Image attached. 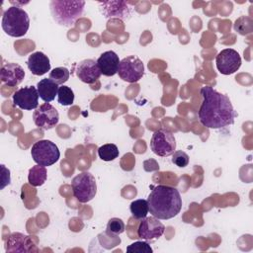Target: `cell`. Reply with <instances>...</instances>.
<instances>
[{"label": "cell", "mask_w": 253, "mask_h": 253, "mask_svg": "<svg viewBox=\"0 0 253 253\" xmlns=\"http://www.w3.org/2000/svg\"><path fill=\"white\" fill-rule=\"evenodd\" d=\"M58 88V85L49 78H43L37 84L39 96L45 103H49L54 100L57 95Z\"/></svg>", "instance_id": "cell-19"}, {"label": "cell", "mask_w": 253, "mask_h": 253, "mask_svg": "<svg viewBox=\"0 0 253 253\" xmlns=\"http://www.w3.org/2000/svg\"><path fill=\"white\" fill-rule=\"evenodd\" d=\"M118 73L122 80L128 83H135L142 78L144 65L136 55H129L120 61Z\"/></svg>", "instance_id": "cell-8"}, {"label": "cell", "mask_w": 253, "mask_h": 253, "mask_svg": "<svg viewBox=\"0 0 253 253\" xmlns=\"http://www.w3.org/2000/svg\"><path fill=\"white\" fill-rule=\"evenodd\" d=\"M27 65L29 70L37 76H42L50 70L49 58L42 51H36L30 54Z\"/></svg>", "instance_id": "cell-17"}, {"label": "cell", "mask_w": 253, "mask_h": 253, "mask_svg": "<svg viewBox=\"0 0 253 253\" xmlns=\"http://www.w3.org/2000/svg\"><path fill=\"white\" fill-rule=\"evenodd\" d=\"M31 245H33V241L30 236L14 232L7 238L6 252H29L31 251Z\"/></svg>", "instance_id": "cell-18"}, {"label": "cell", "mask_w": 253, "mask_h": 253, "mask_svg": "<svg viewBox=\"0 0 253 253\" xmlns=\"http://www.w3.org/2000/svg\"><path fill=\"white\" fill-rule=\"evenodd\" d=\"M99 11L106 19H120L122 21H127L133 8L129 2L126 1H103L98 2Z\"/></svg>", "instance_id": "cell-9"}, {"label": "cell", "mask_w": 253, "mask_h": 253, "mask_svg": "<svg viewBox=\"0 0 253 253\" xmlns=\"http://www.w3.org/2000/svg\"><path fill=\"white\" fill-rule=\"evenodd\" d=\"M57 101L60 105L70 106L74 102V93L72 89L68 86L62 85L58 88L57 92Z\"/></svg>", "instance_id": "cell-24"}, {"label": "cell", "mask_w": 253, "mask_h": 253, "mask_svg": "<svg viewBox=\"0 0 253 253\" xmlns=\"http://www.w3.org/2000/svg\"><path fill=\"white\" fill-rule=\"evenodd\" d=\"M73 196L80 203H88L95 198L97 184L95 177L90 172H81L76 175L71 182Z\"/></svg>", "instance_id": "cell-5"}, {"label": "cell", "mask_w": 253, "mask_h": 253, "mask_svg": "<svg viewBox=\"0 0 253 253\" xmlns=\"http://www.w3.org/2000/svg\"><path fill=\"white\" fill-rule=\"evenodd\" d=\"M172 163L181 168L186 167L189 164V155L182 150L174 151L172 156Z\"/></svg>", "instance_id": "cell-28"}, {"label": "cell", "mask_w": 253, "mask_h": 253, "mask_svg": "<svg viewBox=\"0 0 253 253\" xmlns=\"http://www.w3.org/2000/svg\"><path fill=\"white\" fill-rule=\"evenodd\" d=\"M150 148L158 156H170L176 149V140L174 134L165 128L155 130L150 140Z\"/></svg>", "instance_id": "cell-7"}, {"label": "cell", "mask_w": 253, "mask_h": 253, "mask_svg": "<svg viewBox=\"0 0 253 253\" xmlns=\"http://www.w3.org/2000/svg\"><path fill=\"white\" fill-rule=\"evenodd\" d=\"M69 74H70L69 70L66 67L60 66V67L53 68L49 72L48 78L51 79L57 85H61L63 83H65L69 79Z\"/></svg>", "instance_id": "cell-25"}, {"label": "cell", "mask_w": 253, "mask_h": 253, "mask_svg": "<svg viewBox=\"0 0 253 253\" xmlns=\"http://www.w3.org/2000/svg\"><path fill=\"white\" fill-rule=\"evenodd\" d=\"M85 1H66V0H52L49 3L51 17L56 24L62 27H73L76 21L82 16L84 12Z\"/></svg>", "instance_id": "cell-3"}, {"label": "cell", "mask_w": 253, "mask_h": 253, "mask_svg": "<svg viewBox=\"0 0 253 253\" xmlns=\"http://www.w3.org/2000/svg\"><path fill=\"white\" fill-rule=\"evenodd\" d=\"M165 230V226L155 216H145L137 227V236L143 240L159 238Z\"/></svg>", "instance_id": "cell-13"}, {"label": "cell", "mask_w": 253, "mask_h": 253, "mask_svg": "<svg viewBox=\"0 0 253 253\" xmlns=\"http://www.w3.org/2000/svg\"><path fill=\"white\" fill-rule=\"evenodd\" d=\"M125 223L124 221L119 217H112L109 219L107 223V233L110 235H118L125 231Z\"/></svg>", "instance_id": "cell-26"}, {"label": "cell", "mask_w": 253, "mask_h": 253, "mask_svg": "<svg viewBox=\"0 0 253 253\" xmlns=\"http://www.w3.org/2000/svg\"><path fill=\"white\" fill-rule=\"evenodd\" d=\"M150 213L158 219H170L182 209V198L179 191L171 186H155L147 198Z\"/></svg>", "instance_id": "cell-2"}, {"label": "cell", "mask_w": 253, "mask_h": 253, "mask_svg": "<svg viewBox=\"0 0 253 253\" xmlns=\"http://www.w3.org/2000/svg\"><path fill=\"white\" fill-rule=\"evenodd\" d=\"M33 120L37 126L47 130L58 124L59 114L52 105L49 103H43L34 111Z\"/></svg>", "instance_id": "cell-10"}, {"label": "cell", "mask_w": 253, "mask_h": 253, "mask_svg": "<svg viewBox=\"0 0 253 253\" xmlns=\"http://www.w3.org/2000/svg\"><path fill=\"white\" fill-rule=\"evenodd\" d=\"M252 29H253V21L250 17L241 16L238 19H236L234 23V30L242 36L250 34L252 32Z\"/></svg>", "instance_id": "cell-23"}, {"label": "cell", "mask_w": 253, "mask_h": 253, "mask_svg": "<svg viewBox=\"0 0 253 253\" xmlns=\"http://www.w3.org/2000/svg\"><path fill=\"white\" fill-rule=\"evenodd\" d=\"M25 77L24 68L15 62L6 63L2 66L0 71L1 81L9 87H15L19 85Z\"/></svg>", "instance_id": "cell-15"}, {"label": "cell", "mask_w": 253, "mask_h": 253, "mask_svg": "<svg viewBox=\"0 0 253 253\" xmlns=\"http://www.w3.org/2000/svg\"><path fill=\"white\" fill-rule=\"evenodd\" d=\"M31 155L37 164L46 167L58 161L60 152L54 142L48 139H41L33 144Z\"/></svg>", "instance_id": "cell-6"}, {"label": "cell", "mask_w": 253, "mask_h": 253, "mask_svg": "<svg viewBox=\"0 0 253 253\" xmlns=\"http://www.w3.org/2000/svg\"><path fill=\"white\" fill-rule=\"evenodd\" d=\"M202 104L198 116L201 124L208 128H222L233 125L237 113L229 98L211 86H204L200 91Z\"/></svg>", "instance_id": "cell-1"}, {"label": "cell", "mask_w": 253, "mask_h": 253, "mask_svg": "<svg viewBox=\"0 0 253 253\" xmlns=\"http://www.w3.org/2000/svg\"><path fill=\"white\" fill-rule=\"evenodd\" d=\"M39 92L35 86L20 88L13 95V104L22 110H34L39 107Z\"/></svg>", "instance_id": "cell-12"}, {"label": "cell", "mask_w": 253, "mask_h": 253, "mask_svg": "<svg viewBox=\"0 0 253 253\" xmlns=\"http://www.w3.org/2000/svg\"><path fill=\"white\" fill-rule=\"evenodd\" d=\"M2 29L10 37L20 38L26 35L30 28L28 13L19 6H11L2 17Z\"/></svg>", "instance_id": "cell-4"}, {"label": "cell", "mask_w": 253, "mask_h": 253, "mask_svg": "<svg viewBox=\"0 0 253 253\" xmlns=\"http://www.w3.org/2000/svg\"><path fill=\"white\" fill-rule=\"evenodd\" d=\"M152 248L145 241H135L126 247L127 253H152Z\"/></svg>", "instance_id": "cell-27"}, {"label": "cell", "mask_w": 253, "mask_h": 253, "mask_svg": "<svg viewBox=\"0 0 253 253\" xmlns=\"http://www.w3.org/2000/svg\"><path fill=\"white\" fill-rule=\"evenodd\" d=\"M119 55L113 50L103 52L97 59V64L101 74L105 76H114L118 73L120 64Z\"/></svg>", "instance_id": "cell-16"}, {"label": "cell", "mask_w": 253, "mask_h": 253, "mask_svg": "<svg viewBox=\"0 0 253 253\" xmlns=\"http://www.w3.org/2000/svg\"><path fill=\"white\" fill-rule=\"evenodd\" d=\"M98 155L104 161H112L119 156V149L116 144L106 143L98 148Z\"/></svg>", "instance_id": "cell-22"}, {"label": "cell", "mask_w": 253, "mask_h": 253, "mask_svg": "<svg viewBox=\"0 0 253 253\" xmlns=\"http://www.w3.org/2000/svg\"><path fill=\"white\" fill-rule=\"evenodd\" d=\"M76 75L84 83L93 84L101 76L97 60L83 59L76 66Z\"/></svg>", "instance_id": "cell-14"}, {"label": "cell", "mask_w": 253, "mask_h": 253, "mask_svg": "<svg viewBox=\"0 0 253 253\" xmlns=\"http://www.w3.org/2000/svg\"><path fill=\"white\" fill-rule=\"evenodd\" d=\"M217 70L223 75L236 72L241 66V57L233 48H225L219 51L215 57Z\"/></svg>", "instance_id": "cell-11"}, {"label": "cell", "mask_w": 253, "mask_h": 253, "mask_svg": "<svg viewBox=\"0 0 253 253\" xmlns=\"http://www.w3.org/2000/svg\"><path fill=\"white\" fill-rule=\"evenodd\" d=\"M1 169H2V185H1V189H3L7 184H10V171L9 169H7L5 167V165H1Z\"/></svg>", "instance_id": "cell-29"}, {"label": "cell", "mask_w": 253, "mask_h": 253, "mask_svg": "<svg viewBox=\"0 0 253 253\" xmlns=\"http://www.w3.org/2000/svg\"><path fill=\"white\" fill-rule=\"evenodd\" d=\"M47 177V171L44 166L35 165L29 170L28 181L34 187H39L44 184Z\"/></svg>", "instance_id": "cell-20"}, {"label": "cell", "mask_w": 253, "mask_h": 253, "mask_svg": "<svg viewBox=\"0 0 253 253\" xmlns=\"http://www.w3.org/2000/svg\"><path fill=\"white\" fill-rule=\"evenodd\" d=\"M129 211H130V213L133 218H135V219L144 218L149 211L147 200L138 199V200L131 202V204L129 206Z\"/></svg>", "instance_id": "cell-21"}]
</instances>
